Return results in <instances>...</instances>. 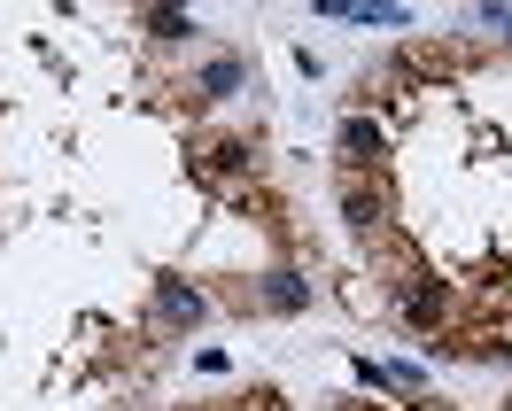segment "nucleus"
Instances as JSON below:
<instances>
[{
    "label": "nucleus",
    "mask_w": 512,
    "mask_h": 411,
    "mask_svg": "<svg viewBox=\"0 0 512 411\" xmlns=\"http://www.w3.org/2000/svg\"><path fill=\"white\" fill-rule=\"evenodd\" d=\"M156 318L163 326H202L210 318V287H194L187 272H156Z\"/></svg>",
    "instance_id": "obj_6"
},
{
    "label": "nucleus",
    "mask_w": 512,
    "mask_h": 411,
    "mask_svg": "<svg viewBox=\"0 0 512 411\" xmlns=\"http://www.w3.org/2000/svg\"><path fill=\"white\" fill-rule=\"evenodd\" d=\"M140 32L163 39V47H179V39H194V16H179V8H148V16H140Z\"/></svg>",
    "instance_id": "obj_8"
},
{
    "label": "nucleus",
    "mask_w": 512,
    "mask_h": 411,
    "mask_svg": "<svg viewBox=\"0 0 512 411\" xmlns=\"http://www.w3.org/2000/svg\"><path fill=\"white\" fill-rule=\"evenodd\" d=\"M334 171H388V125L373 109H350L334 125Z\"/></svg>",
    "instance_id": "obj_4"
},
{
    "label": "nucleus",
    "mask_w": 512,
    "mask_h": 411,
    "mask_svg": "<svg viewBox=\"0 0 512 411\" xmlns=\"http://www.w3.org/2000/svg\"><path fill=\"white\" fill-rule=\"evenodd\" d=\"M489 24H497V32H505V39H512V8H489Z\"/></svg>",
    "instance_id": "obj_9"
},
{
    "label": "nucleus",
    "mask_w": 512,
    "mask_h": 411,
    "mask_svg": "<svg viewBox=\"0 0 512 411\" xmlns=\"http://www.w3.org/2000/svg\"><path fill=\"white\" fill-rule=\"evenodd\" d=\"M419 411H458V404H419Z\"/></svg>",
    "instance_id": "obj_11"
},
{
    "label": "nucleus",
    "mask_w": 512,
    "mask_h": 411,
    "mask_svg": "<svg viewBox=\"0 0 512 411\" xmlns=\"http://www.w3.org/2000/svg\"><path fill=\"white\" fill-rule=\"evenodd\" d=\"M187 163L218 202H249V187H256V140L249 132H194Z\"/></svg>",
    "instance_id": "obj_1"
},
{
    "label": "nucleus",
    "mask_w": 512,
    "mask_h": 411,
    "mask_svg": "<svg viewBox=\"0 0 512 411\" xmlns=\"http://www.w3.org/2000/svg\"><path fill=\"white\" fill-rule=\"evenodd\" d=\"M497 280H505V295H512V264H497Z\"/></svg>",
    "instance_id": "obj_10"
},
{
    "label": "nucleus",
    "mask_w": 512,
    "mask_h": 411,
    "mask_svg": "<svg viewBox=\"0 0 512 411\" xmlns=\"http://www.w3.org/2000/svg\"><path fill=\"white\" fill-rule=\"evenodd\" d=\"M334 210L357 241H381L396 225V194H388V171H334Z\"/></svg>",
    "instance_id": "obj_3"
},
{
    "label": "nucleus",
    "mask_w": 512,
    "mask_h": 411,
    "mask_svg": "<svg viewBox=\"0 0 512 411\" xmlns=\"http://www.w3.org/2000/svg\"><path fill=\"white\" fill-rule=\"evenodd\" d=\"M381 295H388V311H396V326H404V334H419V342H435V334H450V326H458V295H450L435 272H412V280L381 287Z\"/></svg>",
    "instance_id": "obj_2"
},
{
    "label": "nucleus",
    "mask_w": 512,
    "mask_h": 411,
    "mask_svg": "<svg viewBox=\"0 0 512 411\" xmlns=\"http://www.w3.org/2000/svg\"><path fill=\"white\" fill-rule=\"evenodd\" d=\"M241 86H249V70H241V55H210V63L194 70V109H202V101H233Z\"/></svg>",
    "instance_id": "obj_7"
},
{
    "label": "nucleus",
    "mask_w": 512,
    "mask_h": 411,
    "mask_svg": "<svg viewBox=\"0 0 512 411\" xmlns=\"http://www.w3.org/2000/svg\"><path fill=\"white\" fill-rule=\"evenodd\" d=\"M256 303H264V318H303L319 295H311V280L295 264H272V272H256Z\"/></svg>",
    "instance_id": "obj_5"
}]
</instances>
